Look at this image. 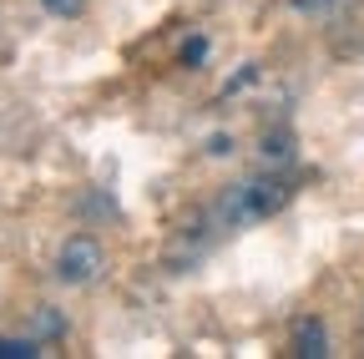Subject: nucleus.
I'll use <instances>...</instances> for the list:
<instances>
[{"instance_id":"f257e3e1","label":"nucleus","mask_w":364,"mask_h":359,"mask_svg":"<svg viewBox=\"0 0 364 359\" xmlns=\"http://www.w3.org/2000/svg\"><path fill=\"white\" fill-rule=\"evenodd\" d=\"M284 203H289V183H279V177H248V183H233V188L218 193L213 218L223 228H248V223L273 218Z\"/></svg>"},{"instance_id":"f03ea898","label":"nucleus","mask_w":364,"mask_h":359,"mask_svg":"<svg viewBox=\"0 0 364 359\" xmlns=\"http://www.w3.org/2000/svg\"><path fill=\"white\" fill-rule=\"evenodd\" d=\"M107 268V253H102V243L97 238H86V233H76V238H66L61 243V253H56V279L66 284V289H81V284H91Z\"/></svg>"},{"instance_id":"7ed1b4c3","label":"nucleus","mask_w":364,"mask_h":359,"mask_svg":"<svg viewBox=\"0 0 364 359\" xmlns=\"http://www.w3.org/2000/svg\"><path fill=\"white\" fill-rule=\"evenodd\" d=\"M294 349H299L304 359H324V354H329V334H324V324H318V319H304V324L294 329Z\"/></svg>"},{"instance_id":"20e7f679","label":"nucleus","mask_w":364,"mask_h":359,"mask_svg":"<svg viewBox=\"0 0 364 359\" xmlns=\"http://www.w3.org/2000/svg\"><path fill=\"white\" fill-rule=\"evenodd\" d=\"M36 339H0V359H36Z\"/></svg>"},{"instance_id":"39448f33","label":"nucleus","mask_w":364,"mask_h":359,"mask_svg":"<svg viewBox=\"0 0 364 359\" xmlns=\"http://www.w3.org/2000/svg\"><path fill=\"white\" fill-rule=\"evenodd\" d=\"M41 6H46V11H51L56 21H76V16L86 11V0H41Z\"/></svg>"},{"instance_id":"423d86ee","label":"nucleus","mask_w":364,"mask_h":359,"mask_svg":"<svg viewBox=\"0 0 364 359\" xmlns=\"http://www.w3.org/2000/svg\"><path fill=\"white\" fill-rule=\"evenodd\" d=\"M339 6H344V0H294L299 16H334Z\"/></svg>"},{"instance_id":"0eeeda50","label":"nucleus","mask_w":364,"mask_h":359,"mask_svg":"<svg viewBox=\"0 0 364 359\" xmlns=\"http://www.w3.org/2000/svg\"><path fill=\"white\" fill-rule=\"evenodd\" d=\"M258 152H263V162H268V157H273V162H284V157H289V137H284V132H279V137H263Z\"/></svg>"},{"instance_id":"6e6552de","label":"nucleus","mask_w":364,"mask_h":359,"mask_svg":"<svg viewBox=\"0 0 364 359\" xmlns=\"http://www.w3.org/2000/svg\"><path fill=\"white\" fill-rule=\"evenodd\" d=\"M203 56H208V41H203V36H193L188 46H182V66H198Z\"/></svg>"},{"instance_id":"1a4fd4ad","label":"nucleus","mask_w":364,"mask_h":359,"mask_svg":"<svg viewBox=\"0 0 364 359\" xmlns=\"http://www.w3.org/2000/svg\"><path fill=\"white\" fill-rule=\"evenodd\" d=\"M36 324H41V334H56V329H61L56 314H36Z\"/></svg>"},{"instance_id":"9d476101","label":"nucleus","mask_w":364,"mask_h":359,"mask_svg":"<svg viewBox=\"0 0 364 359\" xmlns=\"http://www.w3.org/2000/svg\"><path fill=\"white\" fill-rule=\"evenodd\" d=\"M213 157H223V152H233V137H213V147H208Z\"/></svg>"}]
</instances>
